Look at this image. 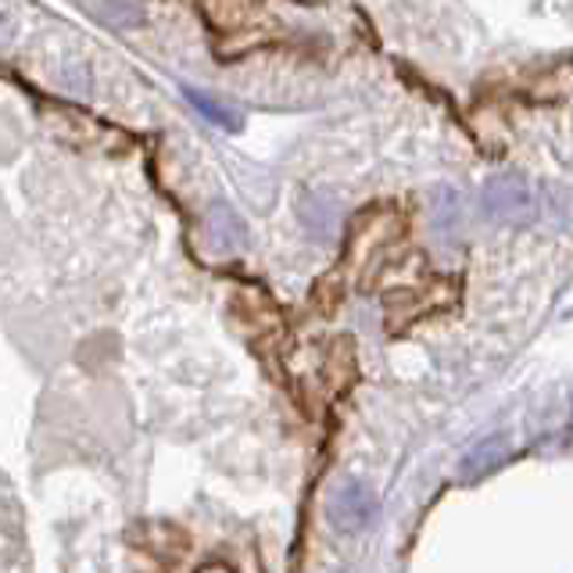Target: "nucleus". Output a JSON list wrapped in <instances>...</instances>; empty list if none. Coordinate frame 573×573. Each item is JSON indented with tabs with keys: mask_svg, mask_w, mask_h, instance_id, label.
Instances as JSON below:
<instances>
[{
	"mask_svg": "<svg viewBox=\"0 0 573 573\" xmlns=\"http://www.w3.org/2000/svg\"><path fill=\"white\" fill-rule=\"evenodd\" d=\"M484 212L495 215V220H513V223H527L535 220V190L520 183L516 176H498L484 187Z\"/></svg>",
	"mask_w": 573,
	"mask_h": 573,
	"instance_id": "1",
	"label": "nucleus"
},
{
	"mask_svg": "<svg viewBox=\"0 0 573 573\" xmlns=\"http://www.w3.org/2000/svg\"><path fill=\"white\" fill-rule=\"evenodd\" d=\"M377 495L370 487H362V484H340L334 491V498H330V524L337 530H345V535H355V530H362V527H370L377 520Z\"/></svg>",
	"mask_w": 573,
	"mask_h": 573,
	"instance_id": "2",
	"label": "nucleus"
},
{
	"mask_svg": "<svg viewBox=\"0 0 573 573\" xmlns=\"http://www.w3.org/2000/svg\"><path fill=\"white\" fill-rule=\"evenodd\" d=\"M204 234H209V244L215 251H240L248 244V226H244L240 215L229 209L226 201H215L209 209V223H204Z\"/></svg>",
	"mask_w": 573,
	"mask_h": 573,
	"instance_id": "3",
	"label": "nucleus"
},
{
	"mask_svg": "<svg viewBox=\"0 0 573 573\" xmlns=\"http://www.w3.org/2000/svg\"><path fill=\"white\" fill-rule=\"evenodd\" d=\"M183 93H187V101L194 104V112H198L201 119H209L212 126H220V130H226V133H237V130L244 126L240 115L234 112V108H226L223 101H215V98H209V93H201V90H194V87H187Z\"/></svg>",
	"mask_w": 573,
	"mask_h": 573,
	"instance_id": "4",
	"label": "nucleus"
},
{
	"mask_svg": "<svg viewBox=\"0 0 573 573\" xmlns=\"http://www.w3.org/2000/svg\"><path fill=\"white\" fill-rule=\"evenodd\" d=\"M506 452H509V445H506V438H487L484 445H476L473 452L462 459V476H484V473H491L495 467H502V459H506Z\"/></svg>",
	"mask_w": 573,
	"mask_h": 573,
	"instance_id": "5",
	"label": "nucleus"
}]
</instances>
